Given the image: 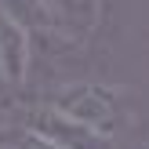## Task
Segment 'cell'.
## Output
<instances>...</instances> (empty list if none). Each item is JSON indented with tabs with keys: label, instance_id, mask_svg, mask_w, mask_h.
Segmentation results:
<instances>
[{
	"label": "cell",
	"instance_id": "cell-1",
	"mask_svg": "<svg viewBox=\"0 0 149 149\" xmlns=\"http://www.w3.org/2000/svg\"><path fill=\"white\" fill-rule=\"evenodd\" d=\"M51 109L65 116V120L80 124V127L95 131V135L109 138L124 127L127 120V91L124 87H109V84H91V80H73V84H62L51 98H44Z\"/></svg>",
	"mask_w": 149,
	"mask_h": 149
},
{
	"label": "cell",
	"instance_id": "cell-2",
	"mask_svg": "<svg viewBox=\"0 0 149 149\" xmlns=\"http://www.w3.org/2000/svg\"><path fill=\"white\" fill-rule=\"evenodd\" d=\"M26 131H33V135L47 138V142H55L62 149H109L113 146L109 138H102V135H95V131L80 127V124L65 120L47 102H36V106L26 109Z\"/></svg>",
	"mask_w": 149,
	"mask_h": 149
},
{
	"label": "cell",
	"instance_id": "cell-3",
	"mask_svg": "<svg viewBox=\"0 0 149 149\" xmlns=\"http://www.w3.org/2000/svg\"><path fill=\"white\" fill-rule=\"evenodd\" d=\"M29 62H33V36L0 11V98L15 95L26 84Z\"/></svg>",
	"mask_w": 149,
	"mask_h": 149
},
{
	"label": "cell",
	"instance_id": "cell-4",
	"mask_svg": "<svg viewBox=\"0 0 149 149\" xmlns=\"http://www.w3.org/2000/svg\"><path fill=\"white\" fill-rule=\"evenodd\" d=\"M47 11L51 33H62L69 40H84L102 26L106 0H40Z\"/></svg>",
	"mask_w": 149,
	"mask_h": 149
},
{
	"label": "cell",
	"instance_id": "cell-5",
	"mask_svg": "<svg viewBox=\"0 0 149 149\" xmlns=\"http://www.w3.org/2000/svg\"><path fill=\"white\" fill-rule=\"evenodd\" d=\"M15 149H62V146H55V142H47V138L33 135V131H22V135L15 138Z\"/></svg>",
	"mask_w": 149,
	"mask_h": 149
},
{
	"label": "cell",
	"instance_id": "cell-6",
	"mask_svg": "<svg viewBox=\"0 0 149 149\" xmlns=\"http://www.w3.org/2000/svg\"><path fill=\"white\" fill-rule=\"evenodd\" d=\"M0 135H7V113H4V106H0Z\"/></svg>",
	"mask_w": 149,
	"mask_h": 149
},
{
	"label": "cell",
	"instance_id": "cell-7",
	"mask_svg": "<svg viewBox=\"0 0 149 149\" xmlns=\"http://www.w3.org/2000/svg\"><path fill=\"white\" fill-rule=\"evenodd\" d=\"M142 149H149V142H146V146H142Z\"/></svg>",
	"mask_w": 149,
	"mask_h": 149
},
{
	"label": "cell",
	"instance_id": "cell-8",
	"mask_svg": "<svg viewBox=\"0 0 149 149\" xmlns=\"http://www.w3.org/2000/svg\"><path fill=\"white\" fill-rule=\"evenodd\" d=\"M7 149H15V146H7Z\"/></svg>",
	"mask_w": 149,
	"mask_h": 149
}]
</instances>
